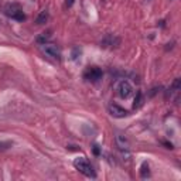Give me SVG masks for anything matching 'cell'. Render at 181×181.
Listing matches in <instances>:
<instances>
[{"label":"cell","instance_id":"obj_1","mask_svg":"<svg viewBox=\"0 0 181 181\" xmlns=\"http://www.w3.org/2000/svg\"><path fill=\"white\" fill-rule=\"evenodd\" d=\"M74 167H75L79 173H82L84 175H86V177H90V178L96 177V173H95V170H93V167L90 166V163L85 157L75 158V160H74Z\"/></svg>","mask_w":181,"mask_h":181},{"label":"cell","instance_id":"obj_2","mask_svg":"<svg viewBox=\"0 0 181 181\" xmlns=\"http://www.w3.org/2000/svg\"><path fill=\"white\" fill-rule=\"evenodd\" d=\"M4 13L7 14L8 17H11V19H14V20H19V21H23V20L25 19L21 6L17 4V3H10V4H7L4 7Z\"/></svg>","mask_w":181,"mask_h":181},{"label":"cell","instance_id":"obj_3","mask_svg":"<svg viewBox=\"0 0 181 181\" xmlns=\"http://www.w3.org/2000/svg\"><path fill=\"white\" fill-rule=\"evenodd\" d=\"M116 90H118V93H119V96H120V98L127 99L129 96H132L133 86L130 85L129 81H126V79H122V81H119L118 84H116Z\"/></svg>","mask_w":181,"mask_h":181},{"label":"cell","instance_id":"obj_4","mask_svg":"<svg viewBox=\"0 0 181 181\" xmlns=\"http://www.w3.org/2000/svg\"><path fill=\"white\" fill-rule=\"evenodd\" d=\"M84 78L90 82H98L102 78V69L98 67H89L84 74Z\"/></svg>","mask_w":181,"mask_h":181},{"label":"cell","instance_id":"obj_5","mask_svg":"<svg viewBox=\"0 0 181 181\" xmlns=\"http://www.w3.org/2000/svg\"><path fill=\"white\" fill-rule=\"evenodd\" d=\"M41 51L44 54H47V55L52 57V58H59L61 57V51L55 44H42Z\"/></svg>","mask_w":181,"mask_h":181},{"label":"cell","instance_id":"obj_6","mask_svg":"<svg viewBox=\"0 0 181 181\" xmlns=\"http://www.w3.org/2000/svg\"><path fill=\"white\" fill-rule=\"evenodd\" d=\"M109 113L113 116V118H124V116H127V110L123 109V107H120L116 103L109 105Z\"/></svg>","mask_w":181,"mask_h":181},{"label":"cell","instance_id":"obj_7","mask_svg":"<svg viewBox=\"0 0 181 181\" xmlns=\"http://www.w3.org/2000/svg\"><path fill=\"white\" fill-rule=\"evenodd\" d=\"M116 144H118L119 149L122 150H127L129 149V141H127V139L124 137L123 134H118L116 136Z\"/></svg>","mask_w":181,"mask_h":181},{"label":"cell","instance_id":"obj_8","mask_svg":"<svg viewBox=\"0 0 181 181\" xmlns=\"http://www.w3.org/2000/svg\"><path fill=\"white\" fill-rule=\"evenodd\" d=\"M47 20H48V11L47 10H42L41 13L38 14V17H37L36 23H37V24H44Z\"/></svg>","mask_w":181,"mask_h":181},{"label":"cell","instance_id":"obj_9","mask_svg":"<svg viewBox=\"0 0 181 181\" xmlns=\"http://www.w3.org/2000/svg\"><path fill=\"white\" fill-rule=\"evenodd\" d=\"M50 37H51V31H45L41 36L37 37V42H38V44H45V41H47Z\"/></svg>","mask_w":181,"mask_h":181},{"label":"cell","instance_id":"obj_10","mask_svg":"<svg viewBox=\"0 0 181 181\" xmlns=\"http://www.w3.org/2000/svg\"><path fill=\"white\" fill-rule=\"evenodd\" d=\"M141 103H143V93L139 90L137 93H136V98H134V103H133V107H139V106H141Z\"/></svg>","mask_w":181,"mask_h":181},{"label":"cell","instance_id":"obj_11","mask_svg":"<svg viewBox=\"0 0 181 181\" xmlns=\"http://www.w3.org/2000/svg\"><path fill=\"white\" fill-rule=\"evenodd\" d=\"M149 174H150V171H149V164L147 163H143L141 164V167H140V175L143 178H146V177H149Z\"/></svg>","mask_w":181,"mask_h":181},{"label":"cell","instance_id":"obj_12","mask_svg":"<svg viewBox=\"0 0 181 181\" xmlns=\"http://www.w3.org/2000/svg\"><path fill=\"white\" fill-rule=\"evenodd\" d=\"M180 88H181V81H180V78H175L174 82H173V89H174V90H180Z\"/></svg>","mask_w":181,"mask_h":181},{"label":"cell","instance_id":"obj_13","mask_svg":"<svg viewBox=\"0 0 181 181\" xmlns=\"http://www.w3.org/2000/svg\"><path fill=\"white\" fill-rule=\"evenodd\" d=\"M11 141H0V150H6L8 147H11Z\"/></svg>","mask_w":181,"mask_h":181},{"label":"cell","instance_id":"obj_14","mask_svg":"<svg viewBox=\"0 0 181 181\" xmlns=\"http://www.w3.org/2000/svg\"><path fill=\"white\" fill-rule=\"evenodd\" d=\"M93 153H95L96 156L101 153V150H99V146H98V144H95V146H93Z\"/></svg>","mask_w":181,"mask_h":181},{"label":"cell","instance_id":"obj_15","mask_svg":"<svg viewBox=\"0 0 181 181\" xmlns=\"http://www.w3.org/2000/svg\"><path fill=\"white\" fill-rule=\"evenodd\" d=\"M72 2H74V0H67V6H71V4H72Z\"/></svg>","mask_w":181,"mask_h":181}]
</instances>
